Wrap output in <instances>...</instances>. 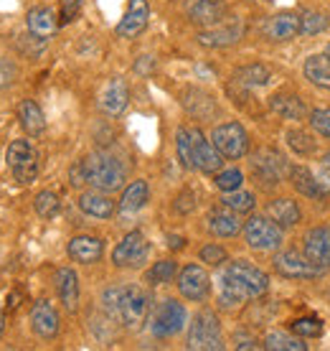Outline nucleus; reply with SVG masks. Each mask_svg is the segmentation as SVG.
Here are the masks:
<instances>
[{
  "mask_svg": "<svg viewBox=\"0 0 330 351\" xmlns=\"http://www.w3.org/2000/svg\"><path fill=\"white\" fill-rule=\"evenodd\" d=\"M267 288H270L267 272L259 270L257 265L246 263V260H236L226 267L221 280H218V300L224 308H234L264 295Z\"/></svg>",
  "mask_w": 330,
  "mask_h": 351,
  "instance_id": "f257e3e1",
  "label": "nucleus"
},
{
  "mask_svg": "<svg viewBox=\"0 0 330 351\" xmlns=\"http://www.w3.org/2000/svg\"><path fill=\"white\" fill-rule=\"evenodd\" d=\"M102 303H105L107 313L127 328H138V326L145 324L150 311L148 293L138 285H112V288L105 290Z\"/></svg>",
  "mask_w": 330,
  "mask_h": 351,
  "instance_id": "f03ea898",
  "label": "nucleus"
},
{
  "mask_svg": "<svg viewBox=\"0 0 330 351\" xmlns=\"http://www.w3.org/2000/svg\"><path fill=\"white\" fill-rule=\"evenodd\" d=\"M84 166V178L87 184L97 191L112 193L117 189H122L125 178H127V168L117 156L112 153H105V150H97V153H89L87 158L81 160Z\"/></svg>",
  "mask_w": 330,
  "mask_h": 351,
  "instance_id": "7ed1b4c3",
  "label": "nucleus"
},
{
  "mask_svg": "<svg viewBox=\"0 0 330 351\" xmlns=\"http://www.w3.org/2000/svg\"><path fill=\"white\" fill-rule=\"evenodd\" d=\"M188 349H193V351H221L224 349L221 326H218L216 313L201 311V313L193 316L191 331H188Z\"/></svg>",
  "mask_w": 330,
  "mask_h": 351,
  "instance_id": "20e7f679",
  "label": "nucleus"
},
{
  "mask_svg": "<svg viewBox=\"0 0 330 351\" xmlns=\"http://www.w3.org/2000/svg\"><path fill=\"white\" fill-rule=\"evenodd\" d=\"M8 166L16 176L18 184H31L38 176V168H41V160H38V153L28 141H13L8 145Z\"/></svg>",
  "mask_w": 330,
  "mask_h": 351,
  "instance_id": "39448f33",
  "label": "nucleus"
},
{
  "mask_svg": "<svg viewBox=\"0 0 330 351\" xmlns=\"http://www.w3.org/2000/svg\"><path fill=\"white\" fill-rule=\"evenodd\" d=\"M211 143L218 148V153L229 160H239L249 150V135L239 123L216 125L211 132Z\"/></svg>",
  "mask_w": 330,
  "mask_h": 351,
  "instance_id": "423d86ee",
  "label": "nucleus"
},
{
  "mask_svg": "<svg viewBox=\"0 0 330 351\" xmlns=\"http://www.w3.org/2000/svg\"><path fill=\"white\" fill-rule=\"evenodd\" d=\"M186 308L178 303V300H163L160 306L155 308V313L150 318V331L157 339H170L178 331H183L186 326Z\"/></svg>",
  "mask_w": 330,
  "mask_h": 351,
  "instance_id": "0eeeda50",
  "label": "nucleus"
},
{
  "mask_svg": "<svg viewBox=\"0 0 330 351\" xmlns=\"http://www.w3.org/2000/svg\"><path fill=\"white\" fill-rule=\"evenodd\" d=\"M244 237H246V245L254 247V250H277L279 242H282V227H277L270 217H252L244 224Z\"/></svg>",
  "mask_w": 330,
  "mask_h": 351,
  "instance_id": "6e6552de",
  "label": "nucleus"
},
{
  "mask_svg": "<svg viewBox=\"0 0 330 351\" xmlns=\"http://www.w3.org/2000/svg\"><path fill=\"white\" fill-rule=\"evenodd\" d=\"M275 270L285 278H295V280H310V278H320L322 267L313 265L307 257H303L297 250H285L275 257Z\"/></svg>",
  "mask_w": 330,
  "mask_h": 351,
  "instance_id": "1a4fd4ad",
  "label": "nucleus"
},
{
  "mask_svg": "<svg viewBox=\"0 0 330 351\" xmlns=\"http://www.w3.org/2000/svg\"><path fill=\"white\" fill-rule=\"evenodd\" d=\"M252 171L264 186H275V184H279V181L285 178L287 163H285V158L279 156L277 150L264 148V150H259V153L254 156Z\"/></svg>",
  "mask_w": 330,
  "mask_h": 351,
  "instance_id": "9d476101",
  "label": "nucleus"
},
{
  "mask_svg": "<svg viewBox=\"0 0 330 351\" xmlns=\"http://www.w3.org/2000/svg\"><path fill=\"white\" fill-rule=\"evenodd\" d=\"M178 290L183 298L188 300H203L211 290V278L209 272L203 270L201 265H186L178 275Z\"/></svg>",
  "mask_w": 330,
  "mask_h": 351,
  "instance_id": "9b49d317",
  "label": "nucleus"
},
{
  "mask_svg": "<svg viewBox=\"0 0 330 351\" xmlns=\"http://www.w3.org/2000/svg\"><path fill=\"white\" fill-rule=\"evenodd\" d=\"M145 257H148V242L142 237V232H130L120 245L114 247L112 263L117 265V267H135V265H140Z\"/></svg>",
  "mask_w": 330,
  "mask_h": 351,
  "instance_id": "f8f14e48",
  "label": "nucleus"
},
{
  "mask_svg": "<svg viewBox=\"0 0 330 351\" xmlns=\"http://www.w3.org/2000/svg\"><path fill=\"white\" fill-rule=\"evenodd\" d=\"M186 13H188L193 26L211 28V26H218V23L224 21L226 5H224V0H188Z\"/></svg>",
  "mask_w": 330,
  "mask_h": 351,
  "instance_id": "ddd939ff",
  "label": "nucleus"
},
{
  "mask_svg": "<svg viewBox=\"0 0 330 351\" xmlns=\"http://www.w3.org/2000/svg\"><path fill=\"white\" fill-rule=\"evenodd\" d=\"M193 132V163L199 171L203 173H218L221 171V163H224V156L218 153V148L214 143H209L203 138V132L191 128Z\"/></svg>",
  "mask_w": 330,
  "mask_h": 351,
  "instance_id": "4468645a",
  "label": "nucleus"
},
{
  "mask_svg": "<svg viewBox=\"0 0 330 351\" xmlns=\"http://www.w3.org/2000/svg\"><path fill=\"white\" fill-rule=\"evenodd\" d=\"M244 36V23L242 21H231V23H218V26L203 28L199 34V44L209 46V49H224V46L236 44Z\"/></svg>",
  "mask_w": 330,
  "mask_h": 351,
  "instance_id": "2eb2a0df",
  "label": "nucleus"
},
{
  "mask_svg": "<svg viewBox=\"0 0 330 351\" xmlns=\"http://www.w3.org/2000/svg\"><path fill=\"white\" fill-rule=\"evenodd\" d=\"M148 18H150V8L145 0H130L127 13L117 23L114 34L120 36V38H135V36H140L148 28Z\"/></svg>",
  "mask_w": 330,
  "mask_h": 351,
  "instance_id": "dca6fc26",
  "label": "nucleus"
},
{
  "mask_svg": "<svg viewBox=\"0 0 330 351\" xmlns=\"http://www.w3.org/2000/svg\"><path fill=\"white\" fill-rule=\"evenodd\" d=\"M305 257L313 265L330 267V227H313L305 234Z\"/></svg>",
  "mask_w": 330,
  "mask_h": 351,
  "instance_id": "f3484780",
  "label": "nucleus"
},
{
  "mask_svg": "<svg viewBox=\"0 0 330 351\" xmlns=\"http://www.w3.org/2000/svg\"><path fill=\"white\" fill-rule=\"evenodd\" d=\"M130 102V89H127V82L114 77V80L107 82V87L102 89L99 95V107L102 112H107L110 117H117V114L125 112V107Z\"/></svg>",
  "mask_w": 330,
  "mask_h": 351,
  "instance_id": "a211bd4d",
  "label": "nucleus"
},
{
  "mask_svg": "<svg viewBox=\"0 0 330 351\" xmlns=\"http://www.w3.org/2000/svg\"><path fill=\"white\" fill-rule=\"evenodd\" d=\"M31 326L41 339H53L59 334V313L49 300H38L31 311Z\"/></svg>",
  "mask_w": 330,
  "mask_h": 351,
  "instance_id": "6ab92c4d",
  "label": "nucleus"
},
{
  "mask_svg": "<svg viewBox=\"0 0 330 351\" xmlns=\"http://www.w3.org/2000/svg\"><path fill=\"white\" fill-rule=\"evenodd\" d=\"M26 26L34 38L49 41V38L56 34V28H59V16H56L51 8H34V10H28Z\"/></svg>",
  "mask_w": 330,
  "mask_h": 351,
  "instance_id": "aec40b11",
  "label": "nucleus"
},
{
  "mask_svg": "<svg viewBox=\"0 0 330 351\" xmlns=\"http://www.w3.org/2000/svg\"><path fill=\"white\" fill-rule=\"evenodd\" d=\"M105 252V245L102 239L89 237V234H81V237H74L69 242V257L79 265H92L97 263Z\"/></svg>",
  "mask_w": 330,
  "mask_h": 351,
  "instance_id": "412c9836",
  "label": "nucleus"
},
{
  "mask_svg": "<svg viewBox=\"0 0 330 351\" xmlns=\"http://www.w3.org/2000/svg\"><path fill=\"white\" fill-rule=\"evenodd\" d=\"M264 34L272 41H290L300 34V16L297 13H277L267 21L264 26Z\"/></svg>",
  "mask_w": 330,
  "mask_h": 351,
  "instance_id": "4be33fe9",
  "label": "nucleus"
},
{
  "mask_svg": "<svg viewBox=\"0 0 330 351\" xmlns=\"http://www.w3.org/2000/svg\"><path fill=\"white\" fill-rule=\"evenodd\" d=\"M79 209L94 217V219H110L114 214V204L105 191H87L79 196Z\"/></svg>",
  "mask_w": 330,
  "mask_h": 351,
  "instance_id": "5701e85b",
  "label": "nucleus"
},
{
  "mask_svg": "<svg viewBox=\"0 0 330 351\" xmlns=\"http://www.w3.org/2000/svg\"><path fill=\"white\" fill-rule=\"evenodd\" d=\"M290 178H292L295 191L307 196V199H325V196H328V189H325V186H322L305 166L290 168Z\"/></svg>",
  "mask_w": 330,
  "mask_h": 351,
  "instance_id": "b1692460",
  "label": "nucleus"
},
{
  "mask_svg": "<svg viewBox=\"0 0 330 351\" xmlns=\"http://www.w3.org/2000/svg\"><path fill=\"white\" fill-rule=\"evenodd\" d=\"M209 229L211 234H216V237H236L239 232H242V221L236 217L234 209H216L209 214Z\"/></svg>",
  "mask_w": 330,
  "mask_h": 351,
  "instance_id": "393cba45",
  "label": "nucleus"
},
{
  "mask_svg": "<svg viewBox=\"0 0 330 351\" xmlns=\"http://www.w3.org/2000/svg\"><path fill=\"white\" fill-rule=\"evenodd\" d=\"M18 120H21V128L31 135V138H38L41 132L46 130V117L41 112V107L36 105L34 99H23L18 105Z\"/></svg>",
  "mask_w": 330,
  "mask_h": 351,
  "instance_id": "a878e982",
  "label": "nucleus"
},
{
  "mask_svg": "<svg viewBox=\"0 0 330 351\" xmlns=\"http://www.w3.org/2000/svg\"><path fill=\"white\" fill-rule=\"evenodd\" d=\"M305 80L320 89H330V56L328 53H315L305 59Z\"/></svg>",
  "mask_w": 330,
  "mask_h": 351,
  "instance_id": "bb28decb",
  "label": "nucleus"
},
{
  "mask_svg": "<svg viewBox=\"0 0 330 351\" xmlns=\"http://www.w3.org/2000/svg\"><path fill=\"white\" fill-rule=\"evenodd\" d=\"M56 290H59V298L64 303L66 311H74L79 303V278L77 272L69 267H61L56 270Z\"/></svg>",
  "mask_w": 330,
  "mask_h": 351,
  "instance_id": "cd10ccee",
  "label": "nucleus"
},
{
  "mask_svg": "<svg viewBox=\"0 0 330 351\" xmlns=\"http://www.w3.org/2000/svg\"><path fill=\"white\" fill-rule=\"evenodd\" d=\"M267 217H270L277 227L290 229L300 221V209H297V204L292 202V199H275V202L267 204Z\"/></svg>",
  "mask_w": 330,
  "mask_h": 351,
  "instance_id": "c85d7f7f",
  "label": "nucleus"
},
{
  "mask_svg": "<svg viewBox=\"0 0 330 351\" xmlns=\"http://www.w3.org/2000/svg\"><path fill=\"white\" fill-rule=\"evenodd\" d=\"M270 107L279 117H285V120H305V117H307V107H305L303 99L295 95H275Z\"/></svg>",
  "mask_w": 330,
  "mask_h": 351,
  "instance_id": "c756f323",
  "label": "nucleus"
},
{
  "mask_svg": "<svg viewBox=\"0 0 330 351\" xmlns=\"http://www.w3.org/2000/svg\"><path fill=\"white\" fill-rule=\"evenodd\" d=\"M183 105L191 114H196L199 120H209L211 114L216 112V102H214V97H209L206 92H201V89H188L186 92V99H183Z\"/></svg>",
  "mask_w": 330,
  "mask_h": 351,
  "instance_id": "7c9ffc66",
  "label": "nucleus"
},
{
  "mask_svg": "<svg viewBox=\"0 0 330 351\" xmlns=\"http://www.w3.org/2000/svg\"><path fill=\"white\" fill-rule=\"evenodd\" d=\"M148 196H150V189H148V184H145V181H132V184L125 189V193H122L120 209L122 211L142 209V206L148 204Z\"/></svg>",
  "mask_w": 330,
  "mask_h": 351,
  "instance_id": "2f4dec72",
  "label": "nucleus"
},
{
  "mask_svg": "<svg viewBox=\"0 0 330 351\" xmlns=\"http://www.w3.org/2000/svg\"><path fill=\"white\" fill-rule=\"evenodd\" d=\"M270 69L264 64H249V66H242V69L234 74L236 84H244V87H264L270 82Z\"/></svg>",
  "mask_w": 330,
  "mask_h": 351,
  "instance_id": "473e14b6",
  "label": "nucleus"
},
{
  "mask_svg": "<svg viewBox=\"0 0 330 351\" xmlns=\"http://www.w3.org/2000/svg\"><path fill=\"white\" fill-rule=\"evenodd\" d=\"M264 349L270 351H305L307 346L303 343V336H290L285 331H270L264 339Z\"/></svg>",
  "mask_w": 330,
  "mask_h": 351,
  "instance_id": "72a5a7b5",
  "label": "nucleus"
},
{
  "mask_svg": "<svg viewBox=\"0 0 330 351\" xmlns=\"http://www.w3.org/2000/svg\"><path fill=\"white\" fill-rule=\"evenodd\" d=\"M175 148H178V158H181L183 168L193 171L196 163H193V132L191 128H181L178 135H175Z\"/></svg>",
  "mask_w": 330,
  "mask_h": 351,
  "instance_id": "f704fd0d",
  "label": "nucleus"
},
{
  "mask_svg": "<svg viewBox=\"0 0 330 351\" xmlns=\"http://www.w3.org/2000/svg\"><path fill=\"white\" fill-rule=\"evenodd\" d=\"M292 334L303 336V339H318L322 334V321L318 316H303L292 321Z\"/></svg>",
  "mask_w": 330,
  "mask_h": 351,
  "instance_id": "c9c22d12",
  "label": "nucleus"
},
{
  "mask_svg": "<svg viewBox=\"0 0 330 351\" xmlns=\"http://www.w3.org/2000/svg\"><path fill=\"white\" fill-rule=\"evenodd\" d=\"M34 206L38 211V217H44V219H53L56 214H59L61 204H59V196L53 191H41L38 196L34 199Z\"/></svg>",
  "mask_w": 330,
  "mask_h": 351,
  "instance_id": "e433bc0d",
  "label": "nucleus"
},
{
  "mask_svg": "<svg viewBox=\"0 0 330 351\" xmlns=\"http://www.w3.org/2000/svg\"><path fill=\"white\" fill-rule=\"evenodd\" d=\"M328 28V18L322 13H315V10H305L300 13V34L305 36H315Z\"/></svg>",
  "mask_w": 330,
  "mask_h": 351,
  "instance_id": "4c0bfd02",
  "label": "nucleus"
},
{
  "mask_svg": "<svg viewBox=\"0 0 330 351\" xmlns=\"http://www.w3.org/2000/svg\"><path fill=\"white\" fill-rule=\"evenodd\" d=\"M224 202V206H229V209H234L236 214H244V211H252L254 209V196L249 191H242V189H236V191H229L221 199Z\"/></svg>",
  "mask_w": 330,
  "mask_h": 351,
  "instance_id": "58836bf2",
  "label": "nucleus"
},
{
  "mask_svg": "<svg viewBox=\"0 0 330 351\" xmlns=\"http://www.w3.org/2000/svg\"><path fill=\"white\" fill-rule=\"evenodd\" d=\"M175 278V263L173 260H160L148 270V282L150 285H165Z\"/></svg>",
  "mask_w": 330,
  "mask_h": 351,
  "instance_id": "ea45409f",
  "label": "nucleus"
},
{
  "mask_svg": "<svg viewBox=\"0 0 330 351\" xmlns=\"http://www.w3.org/2000/svg\"><path fill=\"white\" fill-rule=\"evenodd\" d=\"M287 143H290V148L292 150H297V156H310V153H315V148H318V143L303 130L287 132Z\"/></svg>",
  "mask_w": 330,
  "mask_h": 351,
  "instance_id": "a19ab883",
  "label": "nucleus"
},
{
  "mask_svg": "<svg viewBox=\"0 0 330 351\" xmlns=\"http://www.w3.org/2000/svg\"><path fill=\"white\" fill-rule=\"evenodd\" d=\"M242 181H244V176L239 168H229V171H218L216 173V189H221L224 193L242 189Z\"/></svg>",
  "mask_w": 330,
  "mask_h": 351,
  "instance_id": "79ce46f5",
  "label": "nucleus"
},
{
  "mask_svg": "<svg viewBox=\"0 0 330 351\" xmlns=\"http://www.w3.org/2000/svg\"><path fill=\"white\" fill-rule=\"evenodd\" d=\"M310 125H313V130L318 132L320 138L330 141V110H315V112L310 114Z\"/></svg>",
  "mask_w": 330,
  "mask_h": 351,
  "instance_id": "37998d69",
  "label": "nucleus"
},
{
  "mask_svg": "<svg viewBox=\"0 0 330 351\" xmlns=\"http://www.w3.org/2000/svg\"><path fill=\"white\" fill-rule=\"evenodd\" d=\"M201 263L206 265H214V267H218V265L226 263V250L218 245H206L203 250H201Z\"/></svg>",
  "mask_w": 330,
  "mask_h": 351,
  "instance_id": "c03bdc74",
  "label": "nucleus"
},
{
  "mask_svg": "<svg viewBox=\"0 0 330 351\" xmlns=\"http://www.w3.org/2000/svg\"><path fill=\"white\" fill-rule=\"evenodd\" d=\"M79 10H81V0H64L59 10V26H66L71 21H77Z\"/></svg>",
  "mask_w": 330,
  "mask_h": 351,
  "instance_id": "a18cd8bd",
  "label": "nucleus"
},
{
  "mask_svg": "<svg viewBox=\"0 0 330 351\" xmlns=\"http://www.w3.org/2000/svg\"><path fill=\"white\" fill-rule=\"evenodd\" d=\"M18 77V66L10 59H0V89L10 87Z\"/></svg>",
  "mask_w": 330,
  "mask_h": 351,
  "instance_id": "49530a36",
  "label": "nucleus"
},
{
  "mask_svg": "<svg viewBox=\"0 0 330 351\" xmlns=\"http://www.w3.org/2000/svg\"><path fill=\"white\" fill-rule=\"evenodd\" d=\"M193 199H196L193 191H183L181 196H178V202H175V211H178V214H188V211H193V206H196Z\"/></svg>",
  "mask_w": 330,
  "mask_h": 351,
  "instance_id": "de8ad7c7",
  "label": "nucleus"
},
{
  "mask_svg": "<svg viewBox=\"0 0 330 351\" xmlns=\"http://www.w3.org/2000/svg\"><path fill=\"white\" fill-rule=\"evenodd\" d=\"M234 341H236V349H257V346H259L252 336H246V334H236Z\"/></svg>",
  "mask_w": 330,
  "mask_h": 351,
  "instance_id": "09e8293b",
  "label": "nucleus"
},
{
  "mask_svg": "<svg viewBox=\"0 0 330 351\" xmlns=\"http://www.w3.org/2000/svg\"><path fill=\"white\" fill-rule=\"evenodd\" d=\"M71 186H81V184H87V178H84V166L81 163H77V166L71 168Z\"/></svg>",
  "mask_w": 330,
  "mask_h": 351,
  "instance_id": "8fccbe9b",
  "label": "nucleus"
},
{
  "mask_svg": "<svg viewBox=\"0 0 330 351\" xmlns=\"http://www.w3.org/2000/svg\"><path fill=\"white\" fill-rule=\"evenodd\" d=\"M183 245H186V239H183V237H175V234H170V237H168V247H173V250H181Z\"/></svg>",
  "mask_w": 330,
  "mask_h": 351,
  "instance_id": "3c124183",
  "label": "nucleus"
},
{
  "mask_svg": "<svg viewBox=\"0 0 330 351\" xmlns=\"http://www.w3.org/2000/svg\"><path fill=\"white\" fill-rule=\"evenodd\" d=\"M320 166H322V173H325L330 178V153H325V156H322V163H320Z\"/></svg>",
  "mask_w": 330,
  "mask_h": 351,
  "instance_id": "603ef678",
  "label": "nucleus"
},
{
  "mask_svg": "<svg viewBox=\"0 0 330 351\" xmlns=\"http://www.w3.org/2000/svg\"><path fill=\"white\" fill-rule=\"evenodd\" d=\"M0 331H3V313H0Z\"/></svg>",
  "mask_w": 330,
  "mask_h": 351,
  "instance_id": "864d4df0",
  "label": "nucleus"
},
{
  "mask_svg": "<svg viewBox=\"0 0 330 351\" xmlns=\"http://www.w3.org/2000/svg\"><path fill=\"white\" fill-rule=\"evenodd\" d=\"M325 53H328V56H330V44H328V49H325Z\"/></svg>",
  "mask_w": 330,
  "mask_h": 351,
  "instance_id": "5fc2aeb1",
  "label": "nucleus"
}]
</instances>
